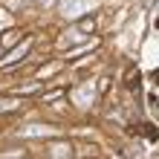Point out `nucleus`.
<instances>
[{
    "label": "nucleus",
    "mask_w": 159,
    "mask_h": 159,
    "mask_svg": "<svg viewBox=\"0 0 159 159\" xmlns=\"http://www.w3.org/2000/svg\"><path fill=\"white\" fill-rule=\"evenodd\" d=\"M87 9H90V3H87V0H67V3L61 6V15L72 20V17H81L84 12H87Z\"/></svg>",
    "instance_id": "1"
},
{
    "label": "nucleus",
    "mask_w": 159,
    "mask_h": 159,
    "mask_svg": "<svg viewBox=\"0 0 159 159\" xmlns=\"http://www.w3.org/2000/svg\"><path fill=\"white\" fill-rule=\"evenodd\" d=\"M29 46H32V41H20V43H17L15 49H12V52H9L6 58H3V61H0V67H12V64H17V61H20L23 55H26V52H29Z\"/></svg>",
    "instance_id": "2"
},
{
    "label": "nucleus",
    "mask_w": 159,
    "mask_h": 159,
    "mask_svg": "<svg viewBox=\"0 0 159 159\" xmlns=\"http://www.w3.org/2000/svg\"><path fill=\"white\" fill-rule=\"evenodd\" d=\"M49 133H52V127H43V125H32V127L20 130V136H26V139H35V136H49Z\"/></svg>",
    "instance_id": "3"
},
{
    "label": "nucleus",
    "mask_w": 159,
    "mask_h": 159,
    "mask_svg": "<svg viewBox=\"0 0 159 159\" xmlns=\"http://www.w3.org/2000/svg\"><path fill=\"white\" fill-rule=\"evenodd\" d=\"M49 153L52 156H72V148H70V142H55V145H49Z\"/></svg>",
    "instance_id": "4"
},
{
    "label": "nucleus",
    "mask_w": 159,
    "mask_h": 159,
    "mask_svg": "<svg viewBox=\"0 0 159 159\" xmlns=\"http://www.w3.org/2000/svg\"><path fill=\"white\" fill-rule=\"evenodd\" d=\"M93 87H87V90H78V101H81V107H90L93 104Z\"/></svg>",
    "instance_id": "5"
},
{
    "label": "nucleus",
    "mask_w": 159,
    "mask_h": 159,
    "mask_svg": "<svg viewBox=\"0 0 159 159\" xmlns=\"http://www.w3.org/2000/svg\"><path fill=\"white\" fill-rule=\"evenodd\" d=\"M0 41H3V46H12V43H17V41H20V32H17V29H9Z\"/></svg>",
    "instance_id": "6"
},
{
    "label": "nucleus",
    "mask_w": 159,
    "mask_h": 159,
    "mask_svg": "<svg viewBox=\"0 0 159 159\" xmlns=\"http://www.w3.org/2000/svg\"><path fill=\"white\" fill-rule=\"evenodd\" d=\"M78 29L81 32H93V29H96V17H84V20L78 23Z\"/></svg>",
    "instance_id": "7"
},
{
    "label": "nucleus",
    "mask_w": 159,
    "mask_h": 159,
    "mask_svg": "<svg viewBox=\"0 0 159 159\" xmlns=\"http://www.w3.org/2000/svg\"><path fill=\"white\" fill-rule=\"evenodd\" d=\"M15 107H17L15 98H0V110H15Z\"/></svg>",
    "instance_id": "8"
},
{
    "label": "nucleus",
    "mask_w": 159,
    "mask_h": 159,
    "mask_svg": "<svg viewBox=\"0 0 159 159\" xmlns=\"http://www.w3.org/2000/svg\"><path fill=\"white\" fill-rule=\"evenodd\" d=\"M52 98H61V90H55V93H46L43 101H52Z\"/></svg>",
    "instance_id": "9"
}]
</instances>
